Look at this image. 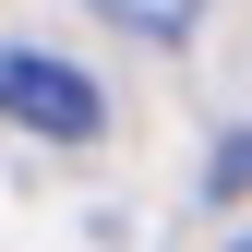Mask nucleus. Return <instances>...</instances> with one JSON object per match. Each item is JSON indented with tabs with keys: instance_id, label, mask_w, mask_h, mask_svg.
Listing matches in <instances>:
<instances>
[{
	"instance_id": "nucleus-1",
	"label": "nucleus",
	"mask_w": 252,
	"mask_h": 252,
	"mask_svg": "<svg viewBox=\"0 0 252 252\" xmlns=\"http://www.w3.org/2000/svg\"><path fill=\"white\" fill-rule=\"evenodd\" d=\"M0 120H24V132H48V144H96L108 96L72 60H48V48H0Z\"/></svg>"
},
{
	"instance_id": "nucleus-2",
	"label": "nucleus",
	"mask_w": 252,
	"mask_h": 252,
	"mask_svg": "<svg viewBox=\"0 0 252 252\" xmlns=\"http://www.w3.org/2000/svg\"><path fill=\"white\" fill-rule=\"evenodd\" d=\"M96 12H120V24H132V36H180V24H192L204 0H96Z\"/></svg>"
}]
</instances>
